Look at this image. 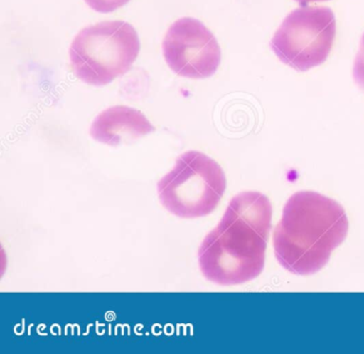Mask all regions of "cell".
Here are the masks:
<instances>
[{
    "mask_svg": "<svg viewBox=\"0 0 364 354\" xmlns=\"http://www.w3.org/2000/svg\"><path fill=\"white\" fill-rule=\"evenodd\" d=\"M272 217L269 199L259 192H242L232 198L223 219L200 246L204 276L220 286L257 278L265 266Z\"/></svg>",
    "mask_w": 364,
    "mask_h": 354,
    "instance_id": "obj_1",
    "label": "cell"
},
{
    "mask_svg": "<svg viewBox=\"0 0 364 354\" xmlns=\"http://www.w3.org/2000/svg\"><path fill=\"white\" fill-rule=\"evenodd\" d=\"M348 227L346 212L336 200L316 192H297L285 204L274 231L277 259L294 274H314L344 242Z\"/></svg>",
    "mask_w": 364,
    "mask_h": 354,
    "instance_id": "obj_2",
    "label": "cell"
},
{
    "mask_svg": "<svg viewBox=\"0 0 364 354\" xmlns=\"http://www.w3.org/2000/svg\"><path fill=\"white\" fill-rule=\"evenodd\" d=\"M139 51V37L132 25L107 21L82 29L72 42L70 58L80 80L105 86L131 69Z\"/></svg>",
    "mask_w": 364,
    "mask_h": 354,
    "instance_id": "obj_3",
    "label": "cell"
},
{
    "mask_svg": "<svg viewBox=\"0 0 364 354\" xmlns=\"http://www.w3.org/2000/svg\"><path fill=\"white\" fill-rule=\"evenodd\" d=\"M227 189L223 167L199 151L183 153L171 172L159 181L157 192L161 204L182 219H197L210 214Z\"/></svg>",
    "mask_w": 364,
    "mask_h": 354,
    "instance_id": "obj_4",
    "label": "cell"
},
{
    "mask_svg": "<svg viewBox=\"0 0 364 354\" xmlns=\"http://www.w3.org/2000/svg\"><path fill=\"white\" fill-rule=\"evenodd\" d=\"M336 35V16L330 8L304 6L284 19L270 46L283 63L304 72L327 61Z\"/></svg>",
    "mask_w": 364,
    "mask_h": 354,
    "instance_id": "obj_5",
    "label": "cell"
},
{
    "mask_svg": "<svg viewBox=\"0 0 364 354\" xmlns=\"http://www.w3.org/2000/svg\"><path fill=\"white\" fill-rule=\"evenodd\" d=\"M163 50L168 66L183 78H208L220 66L221 51L216 38L196 19L174 22L166 33Z\"/></svg>",
    "mask_w": 364,
    "mask_h": 354,
    "instance_id": "obj_6",
    "label": "cell"
},
{
    "mask_svg": "<svg viewBox=\"0 0 364 354\" xmlns=\"http://www.w3.org/2000/svg\"><path fill=\"white\" fill-rule=\"evenodd\" d=\"M155 131L149 119L129 106H112L102 112L91 125L93 140L108 146H119Z\"/></svg>",
    "mask_w": 364,
    "mask_h": 354,
    "instance_id": "obj_7",
    "label": "cell"
},
{
    "mask_svg": "<svg viewBox=\"0 0 364 354\" xmlns=\"http://www.w3.org/2000/svg\"><path fill=\"white\" fill-rule=\"evenodd\" d=\"M85 1L95 11L108 14L122 8L129 3V0H85Z\"/></svg>",
    "mask_w": 364,
    "mask_h": 354,
    "instance_id": "obj_8",
    "label": "cell"
},
{
    "mask_svg": "<svg viewBox=\"0 0 364 354\" xmlns=\"http://www.w3.org/2000/svg\"><path fill=\"white\" fill-rule=\"evenodd\" d=\"M353 73V80L357 83L358 86L364 90V33L360 42L359 52L355 56Z\"/></svg>",
    "mask_w": 364,
    "mask_h": 354,
    "instance_id": "obj_9",
    "label": "cell"
},
{
    "mask_svg": "<svg viewBox=\"0 0 364 354\" xmlns=\"http://www.w3.org/2000/svg\"><path fill=\"white\" fill-rule=\"evenodd\" d=\"M298 4L302 6L309 5V4L313 3H321V1H328V0H295Z\"/></svg>",
    "mask_w": 364,
    "mask_h": 354,
    "instance_id": "obj_10",
    "label": "cell"
}]
</instances>
